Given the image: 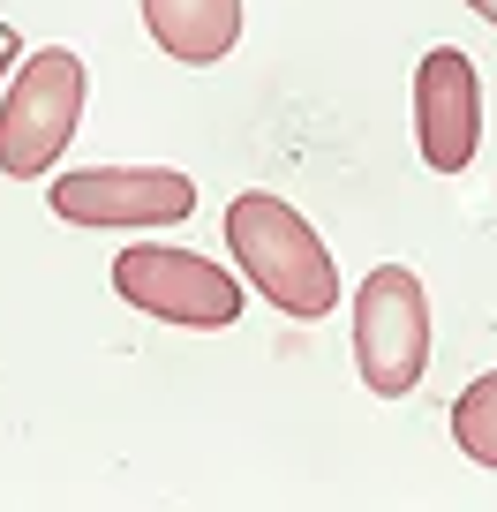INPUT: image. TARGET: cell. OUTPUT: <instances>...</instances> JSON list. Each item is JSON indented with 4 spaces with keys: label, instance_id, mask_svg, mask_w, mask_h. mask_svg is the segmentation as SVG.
Instances as JSON below:
<instances>
[{
    "label": "cell",
    "instance_id": "6da1fadb",
    "mask_svg": "<svg viewBox=\"0 0 497 512\" xmlns=\"http://www.w3.org/2000/svg\"><path fill=\"white\" fill-rule=\"evenodd\" d=\"M226 241H234L249 287H257L264 302H279L287 317L317 324L324 309H339V264L287 196H264V189L234 196V204H226Z\"/></svg>",
    "mask_w": 497,
    "mask_h": 512
},
{
    "label": "cell",
    "instance_id": "7a4b0ae2",
    "mask_svg": "<svg viewBox=\"0 0 497 512\" xmlns=\"http://www.w3.org/2000/svg\"><path fill=\"white\" fill-rule=\"evenodd\" d=\"M354 369L377 400H407L430 369V294L407 264H377L354 294Z\"/></svg>",
    "mask_w": 497,
    "mask_h": 512
},
{
    "label": "cell",
    "instance_id": "3957f363",
    "mask_svg": "<svg viewBox=\"0 0 497 512\" xmlns=\"http://www.w3.org/2000/svg\"><path fill=\"white\" fill-rule=\"evenodd\" d=\"M76 121H83V61L68 46L31 53L23 76L8 83V106H0V174L8 181L53 174Z\"/></svg>",
    "mask_w": 497,
    "mask_h": 512
},
{
    "label": "cell",
    "instance_id": "277c9868",
    "mask_svg": "<svg viewBox=\"0 0 497 512\" xmlns=\"http://www.w3.org/2000/svg\"><path fill=\"white\" fill-rule=\"evenodd\" d=\"M113 287L121 302H136L144 317L166 324H196V332H219L241 317V287L211 264V256L166 249V241H136V249L113 256Z\"/></svg>",
    "mask_w": 497,
    "mask_h": 512
},
{
    "label": "cell",
    "instance_id": "5b68a950",
    "mask_svg": "<svg viewBox=\"0 0 497 512\" xmlns=\"http://www.w3.org/2000/svg\"><path fill=\"white\" fill-rule=\"evenodd\" d=\"M46 196L68 226H181L196 211V181L174 166H83Z\"/></svg>",
    "mask_w": 497,
    "mask_h": 512
},
{
    "label": "cell",
    "instance_id": "8992f818",
    "mask_svg": "<svg viewBox=\"0 0 497 512\" xmlns=\"http://www.w3.org/2000/svg\"><path fill=\"white\" fill-rule=\"evenodd\" d=\"M415 144L437 174H467L482 144V83L460 46H430L415 68Z\"/></svg>",
    "mask_w": 497,
    "mask_h": 512
},
{
    "label": "cell",
    "instance_id": "52a82bcc",
    "mask_svg": "<svg viewBox=\"0 0 497 512\" xmlns=\"http://www.w3.org/2000/svg\"><path fill=\"white\" fill-rule=\"evenodd\" d=\"M144 31L159 38V53L211 68L241 38V0H144Z\"/></svg>",
    "mask_w": 497,
    "mask_h": 512
},
{
    "label": "cell",
    "instance_id": "ba28073f",
    "mask_svg": "<svg viewBox=\"0 0 497 512\" xmlns=\"http://www.w3.org/2000/svg\"><path fill=\"white\" fill-rule=\"evenodd\" d=\"M452 437H460V452L475 467H497V369L452 400Z\"/></svg>",
    "mask_w": 497,
    "mask_h": 512
},
{
    "label": "cell",
    "instance_id": "9c48e42d",
    "mask_svg": "<svg viewBox=\"0 0 497 512\" xmlns=\"http://www.w3.org/2000/svg\"><path fill=\"white\" fill-rule=\"evenodd\" d=\"M8 61H16V31H0V76H8Z\"/></svg>",
    "mask_w": 497,
    "mask_h": 512
},
{
    "label": "cell",
    "instance_id": "30bf717a",
    "mask_svg": "<svg viewBox=\"0 0 497 512\" xmlns=\"http://www.w3.org/2000/svg\"><path fill=\"white\" fill-rule=\"evenodd\" d=\"M467 8H475V16H482V23H497V0H467Z\"/></svg>",
    "mask_w": 497,
    "mask_h": 512
}]
</instances>
